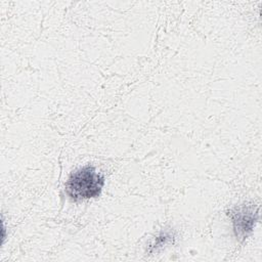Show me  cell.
<instances>
[{"instance_id":"1","label":"cell","mask_w":262,"mask_h":262,"mask_svg":"<svg viewBox=\"0 0 262 262\" xmlns=\"http://www.w3.org/2000/svg\"><path fill=\"white\" fill-rule=\"evenodd\" d=\"M104 176L92 165H85L72 172L64 183L67 195L74 202L97 198L104 185Z\"/></svg>"},{"instance_id":"2","label":"cell","mask_w":262,"mask_h":262,"mask_svg":"<svg viewBox=\"0 0 262 262\" xmlns=\"http://www.w3.org/2000/svg\"><path fill=\"white\" fill-rule=\"evenodd\" d=\"M233 231L238 239H245L253 230L258 219V210L254 206H241L230 212Z\"/></svg>"}]
</instances>
